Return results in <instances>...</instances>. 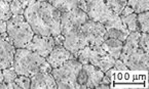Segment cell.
<instances>
[{
  "label": "cell",
  "mask_w": 149,
  "mask_h": 89,
  "mask_svg": "<svg viewBox=\"0 0 149 89\" xmlns=\"http://www.w3.org/2000/svg\"><path fill=\"white\" fill-rule=\"evenodd\" d=\"M24 17L34 34L42 36L61 34V11L49 2L34 0L26 7Z\"/></svg>",
  "instance_id": "6da1fadb"
},
{
  "label": "cell",
  "mask_w": 149,
  "mask_h": 89,
  "mask_svg": "<svg viewBox=\"0 0 149 89\" xmlns=\"http://www.w3.org/2000/svg\"><path fill=\"white\" fill-rule=\"evenodd\" d=\"M13 67L18 75L31 77L39 72H52V67L45 57L27 48H17Z\"/></svg>",
  "instance_id": "7a4b0ae2"
},
{
  "label": "cell",
  "mask_w": 149,
  "mask_h": 89,
  "mask_svg": "<svg viewBox=\"0 0 149 89\" xmlns=\"http://www.w3.org/2000/svg\"><path fill=\"white\" fill-rule=\"evenodd\" d=\"M6 34L15 48H26L34 36L32 28L23 15H13L6 21Z\"/></svg>",
  "instance_id": "3957f363"
},
{
  "label": "cell",
  "mask_w": 149,
  "mask_h": 89,
  "mask_svg": "<svg viewBox=\"0 0 149 89\" xmlns=\"http://www.w3.org/2000/svg\"><path fill=\"white\" fill-rule=\"evenodd\" d=\"M82 63L76 59H69L61 67L52 70V74L56 80L57 89H78L77 78Z\"/></svg>",
  "instance_id": "277c9868"
},
{
  "label": "cell",
  "mask_w": 149,
  "mask_h": 89,
  "mask_svg": "<svg viewBox=\"0 0 149 89\" xmlns=\"http://www.w3.org/2000/svg\"><path fill=\"white\" fill-rule=\"evenodd\" d=\"M78 8L88 14V20L101 23L104 26L118 15L110 8L105 0H80Z\"/></svg>",
  "instance_id": "5b68a950"
},
{
  "label": "cell",
  "mask_w": 149,
  "mask_h": 89,
  "mask_svg": "<svg viewBox=\"0 0 149 89\" xmlns=\"http://www.w3.org/2000/svg\"><path fill=\"white\" fill-rule=\"evenodd\" d=\"M88 20V14L80 8L61 12V34L65 35L71 31L79 30Z\"/></svg>",
  "instance_id": "8992f818"
},
{
  "label": "cell",
  "mask_w": 149,
  "mask_h": 89,
  "mask_svg": "<svg viewBox=\"0 0 149 89\" xmlns=\"http://www.w3.org/2000/svg\"><path fill=\"white\" fill-rule=\"evenodd\" d=\"M80 31L84 33L88 45H101L105 40L106 28L101 23L88 20L81 26Z\"/></svg>",
  "instance_id": "52a82bcc"
},
{
  "label": "cell",
  "mask_w": 149,
  "mask_h": 89,
  "mask_svg": "<svg viewBox=\"0 0 149 89\" xmlns=\"http://www.w3.org/2000/svg\"><path fill=\"white\" fill-rule=\"evenodd\" d=\"M56 46L54 36H42L34 34L31 41L26 46L27 49L34 51L43 57H46Z\"/></svg>",
  "instance_id": "ba28073f"
},
{
  "label": "cell",
  "mask_w": 149,
  "mask_h": 89,
  "mask_svg": "<svg viewBox=\"0 0 149 89\" xmlns=\"http://www.w3.org/2000/svg\"><path fill=\"white\" fill-rule=\"evenodd\" d=\"M63 46L74 55L75 59H76L78 52L81 49H84L86 46L88 45L84 33L81 32L80 29L68 32L67 34L63 35Z\"/></svg>",
  "instance_id": "9c48e42d"
},
{
  "label": "cell",
  "mask_w": 149,
  "mask_h": 89,
  "mask_svg": "<svg viewBox=\"0 0 149 89\" xmlns=\"http://www.w3.org/2000/svg\"><path fill=\"white\" fill-rule=\"evenodd\" d=\"M123 61L127 69L132 71H147L149 68V52L139 47L131 52Z\"/></svg>",
  "instance_id": "30bf717a"
},
{
  "label": "cell",
  "mask_w": 149,
  "mask_h": 89,
  "mask_svg": "<svg viewBox=\"0 0 149 89\" xmlns=\"http://www.w3.org/2000/svg\"><path fill=\"white\" fill-rule=\"evenodd\" d=\"M17 48L9 41L7 34H0V69L13 66V57Z\"/></svg>",
  "instance_id": "8fae6325"
},
{
  "label": "cell",
  "mask_w": 149,
  "mask_h": 89,
  "mask_svg": "<svg viewBox=\"0 0 149 89\" xmlns=\"http://www.w3.org/2000/svg\"><path fill=\"white\" fill-rule=\"evenodd\" d=\"M72 59H75V57L70 51L66 49L63 45H56L53 48V50L49 52V55L45 57L46 61L49 63L52 69L61 67L67 61Z\"/></svg>",
  "instance_id": "7c38bea8"
},
{
  "label": "cell",
  "mask_w": 149,
  "mask_h": 89,
  "mask_svg": "<svg viewBox=\"0 0 149 89\" xmlns=\"http://www.w3.org/2000/svg\"><path fill=\"white\" fill-rule=\"evenodd\" d=\"M30 78V89H57L56 80L51 72L36 73Z\"/></svg>",
  "instance_id": "4fadbf2b"
},
{
  "label": "cell",
  "mask_w": 149,
  "mask_h": 89,
  "mask_svg": "<svg viewBox=\"0 0 149 89\" xmlns=\"http://www.w3.org/2000/svg\"><path fill=\"white\" fill-rule=\"evenodd\" d=\"M82 69L86 74V89H97V86L100 84L102 78L104 76V72H102L96 66L90 65H82Z\"/></svg>",
  "instance_id": "5bb4252c"
},
{
  "label": "cell",
  "mask_w": 149,
  "mask_h": 89,
  "mask_svg": "<svg viewBox=\"0 0 149 89\" xmlns=\"http://www.w3.org/2000/svg\"><path fill=\"white\" fill-rule=\"evenodd\" d=\"M140 35L141 32H130L127 37L123 41V50H121L120 57H119V59L121 61H123L131 52H133L137 48H139V38H140Z\"/></svg>",
  "instance_id": "9a60e30c"
},
{
  "label": "cell",
  "mask_w": 149,
  "mask_h": 89,
  "mask_svg": "<svg viewBox=\"0 0 149 89\" xmlns=\"http://www.w3.org/2000/svg\"><path fill=\"white\" fill-rule=\"evenodd\" d=\"M123 41L113 39V38H107L101 44L102 48L105 50L106 53H108L110 57H112L115 59H119V57H120L121 50H123Z\"/></svg>",
  "instance_id": "2e32d148"
},
{
  "label": "cell",
  "mask_w": 149,
  "mask_h": 89,
  "mask_svg": "<svg viewBox=\"0 0 149 89\" xmlns=\"http://www.w3.org/2000/svg\"><path fill=\"white\" fill-rule=\"evenodd\" d=\"M80 0H52L51 4L61 12L71 10V9L78 8Z\"/></svg>",
  "instance_id": "e0dca14e"
},
{
  "label": "cell",
  "mask_w": 149,
  "mask_h": 89,
  "mask_svg": "<svg viewBox=\"0 0 149 89\" xmlns=\"http://www.w3.org/2000/svg\"><path fill=\"white\" fill-rule=\"evenodd\" d=\"M129 34H130V31L127 29L107 28L106 29V33L104 38L105 39H107V38H113V39H117L119 41L123 42Z\"/></svg>",
  "instance_id": "ac0fdd59"
},
{
  "label": "cell",
  "mask_w": 149,
  "mask_h": 89,
  "mask_svg": "<svg viewBox=\"0 0 149 89\" xmlns=\"http://www.w3.org/2000/svg\"><path fill=\"white\" fill-rule=\"evenodd\" d=\"M123 24L127 28L130 32H140L139 31L138 21H137V13L133 12L129 15H119Z\"/></svg>",
  "instance_id": "d6986e66"
},
{
  "label": "cell",
  "mask_w": 149,
  "mask_h": 89,
  "mask_svg": "<svg viewBox=\"0 0 149 89\" xmlns=\"http://www.w3.org/2000/svg\"><path fill=\"white\" fill-rule=\"evenodd\" d=\"M137 21H138L139 31L141 33L149 32V11L137 13Z\"/></svg>",
  "instance_id": "ffe728a7"
},
{
  "label": "cell",
  "mask_w": 149,
  "mask_h": 89,
  "mask_svg": "<svg viewBox=\"0 0 149 89\" xmlns=\"http://www.w3.org/2000/svg\"><path fill=\"white\" fill-rule=\"evenodd\" d=\"M114 63H115V59L110 57L109 55H105L101 57V59H100V61H99L98 68L101 70L102 72L105 73L106 71H108L109 69L113 68Z\"/></svg>",
  "instance_id": "44dd1931"
},
{
  "label": "cell",
  "mask_w": 149,
  "mask_h": 89,
  "mask_svg": "<svg viewBox=\"0 0 149 89\" xmlns=\"http://www.w3.org/2000/svg\"><path fill=\"white\" fill-rule=\"evenodd\" d=\"M127 0H108L106 3L109 5V7L114 12L119 15L123 9L125 8V6L127 5Z\"/></svg>",
  "instance_id": "7402d4cb"
},
{
  "label": "cell",
  "mask_w": 149,
  "mask_h": 89,
  "mask_svg": "<svg viewBox=\"0 0 149 89\" xmlns=\"http://www.w3.org/2000/svg\"><path fill=\"white\" fill-rule=\"evenodd\" d=\"M15 83L18 86V89H30L31 78L25 75H18L15 79Z\"/></svg>",
  "instance_id": "603a6c76"
},
{
  "label": "cell",
  "mask_w": 149,
  "mask_h": 89,
  "mask_svg": "<svg viewBox=\"0 0 149 89\" xmlns=\"http://www.w3.org/2000/svg\"><path fill=\"white\" fill-rule=\"evenodd\" d=\"M11 17L13 14H11L10 8H9V3L0 0V20L6 22Z\"/></svg>",
  "instance_id": "cb8c5ba5"
},
{
  "label": "cell",
  "mask_w": 149,
  "mask_h": 89,
  "mask_svg": "<svg viewBox=\"0 0 149 89\" xmlns=\"http://www.w3.org/2000/svg\"><path fill=\"white\" fill-rule=\"evenodd\" d=\"M9 8L13 15H23L26 9L19 0H13L11 2H9Z\"/></svg>",
  "instance_id": "d4e9b609"
},
{
  "label": "cell",
  "mask_w": 149,
  "mask_h": 89,
  "mask_svg": "<svg viewBox=\"0 0 149 89\" xmlns=\"http://www.w3.org/2000/svg\"><path fill=\"white\" fill-rule=\"evenodd\" d=\"M2 73H3V79H4V82L5 83H11L15 81V79L17 78L18 74L15 72V68L11 66V67L8 68H5V69L2 70Z\"/></svg>",
  "instance_id": "484cf974"
},
{
  "label": "cell",
  "mask_w": 149,
  "mask_h": 89,
  "mask_svg": "<svg viewBox=\"0 0 149 89\" xmlns=\"http://www.w3.org/2000/svg\"><path fill=\"white\" fill-rule=\"evenodd\" d=\"M139 47L144 51L149 52V35L148 33H141L139 38Z\"/></svg>",
  "instance_id": "4316f807"
},
{
  "label": "cell",
  "mask_w": 149,
  "mask_h": 89,
  "mask_svg": "<svg viewBox=\"0 0 149 89\" xmlns=\"http://www.w3.org/2000/svg\"><path fill=\"white\" fill-rule=\"evenodd\" d=\"M149 11V0H137V5L135 8V13Z\"/></svg>",
  "instance_id": "83f0119b"
},
{
  "label": "cell",
  "mask_w": 149,
  "mask_h": 89,
  "mask_svg": "<svg viewBox=\"0 0 149 89\" xmlns=\"http://www.w3.org/2000/svg\"><path fill=\"white\" fill-rule=\"evenodd\" d=\"M113 68L116 70V71H119V72H125V71H127V70H129L127 67V65L125 63V61H121L120 59H115V63H114Z\"/></svg>",
  "instance_id": "f1b7e54d"
},
{
  "label": "cell",
  "mask_w": 149,
  "mask_h": 89,
  "mask_svg": "<svg viewBox=\"0 0 149 89\" xmlns=\"http://www.w3.org/2000/svg\"><path fill=\"white\" fill-rule=\"evenodd\" d=\"M133 12H134L133 8H131V7H129V6H127V5H125V8L123 9V11H121L119 15H123V17H125V15H129V14H131V13H133Z\"/></svg>",
  "instance_id": "f546056e"
},
{
  "label": "cell",
  "mask_w": 149,
  "mask_h": 89,
  "mask_svg": "<svg viewBox=\"0 0 149 89\" xmlns=\"http://www.w3.org/2000/svg\"><path fill=\"white\" fill-rule=\"evenodd\" d=\"M6 33V22L0 20V34Z\"/></svg>",
  "instance_id": "4dcf8cb0"
},
{
  "label": "cell",
  "mask_w": 149,
  "mask_h": 89,
  "mask_svg": "<svg viewBox=\"0 0 149 89\" xmlns=\"http://www.w3.org/2000/svg\"><path fill=\"white\" fill-rule=\"evenodd\" d=\"M19 1H20V2L25 6V8H26V7L28 6V5L30 4L31 2H33L34 0H19Z\"/></svg>",
  "instance_id": "1f68e13d"
},
{
  "label": "cell",
  "mask_w": 149,
  "mask_h": 89,
  "mask_svg": "<svg viewBox=\"0 0 149 89\" xmlns=\"http://www.w3.org/2000/svg\"><path fill=\"white\" fill-rule=\"evenodd\" d=\"M0 89H8V86H7V83H5V82L0 83Z\"/></svg>",
  "instance_id": "d6a6232c"
},
{
  "label": "cell",
  "mask_w": 149,
  "mask_h": 89,
  "mask_svg": "<svg viewBox=\"0 0 149 89\" xmlns=\"http://www.w3.org/2000/svg\"><path fill=\"white\" fill-rule=\"evenodd\" d=\"M4 82V79H3V73H2V69H0V83Z\"/></svg>",
  "instance_id": "836d02e7"
},
{
  "label": "cell",
  "mask_w": 149,
  "mask_h": 89,
  "mask_svg": "<svg viewBox=\"0 0 149 89\" xmlns=\"http://www.w3.org/2000/svg\"><path fill=\"white\" fill-rule=\"evenodd\" d=\"M37 1H44V2H49V3H51L52 0H37Z\"/></svg>",
  "instance_id": "e575fe53"
},
{
  "label": "cell",
  "mask_w": 149,
  "mask_h": 89,
  "mask_svg": "<svg viewBox=\"0 0 149 89\" xmlns=\"http://www.w3.org/2000/svg\"><path fill=\"white\" fill-rule=\"evenodd\" d=\"M2 1H4V2H7V3H9V2H11L13 0H2Z\"/></svg>",
  "instance_id": "d590c367"
}]
</instances>
